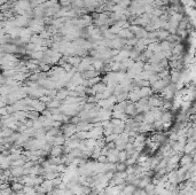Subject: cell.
Here are the masks:
<instances>
[{
    "label": "cell",
    "instance_id": "obj_13",
    "mask_svg": "<svg viewBox=\"0 0 196 195\" xmlns=\"http://www.w3.org/2000/svg\"><path fill=\"white\" fill-rule=\"evenodd\" d=\"M61 103H62V101H60L57 99H53L49 103H47V108L48 109H56V108L61 107Z\"/></svg>",
    "mask_w": 196,
    "mask_h": 195
},
{
    "label": "cell",
    "instance_id": "obj_3",
    "mask_svg": "<svg viewBox=\"0 0 196 195\" xmlns=\"http://www.w3.org/2000/svg\"><path fill=\"white\" fill-rule=\"evenodd\" d=\"M128 100L131 102L137 103L139 100H141V95H140V89H134L128 93Z\"/></svg>",
    "mask_w": 196,
    "mask_h": 195
},
{
    "label": "cell",
    "instance_id": "obj_17",
    "mask_svg": "<svg viewBox=\"0 0 196 195\" xmlns=\"http://www.w3.org/2000/svg\"><path fill=\"white\" fill-rule=\"evenodd\" d=\"M47 105L45 103V102H43V101H40L39 100V102L37 103V106L35 107V110H37L38 113H43L44 110H46V108H47Z\"/></svg>",
    "mask_w": 196,
    "mask_h": 195
},
{
    "label": "cell",
    "instance_id": "obj_9",
    "mask_svg": "<svg viewBox=\"0 0 196 195\" xmlns=\"http://www.w3.org/2000/svg\"><path fill=\"white\" fill-rule=\"evenodd\" d=\"M138 187H135L134 185H126L124 187V189L122 191V194L120 195H133L135 193Z\"/></svg>",
    "mask_w": 196,
    "mask_h": 195
},
{
    "label": "cell",
    "instance_id": "obj_7",
    "mask_svg": "<svg viewBox=\"0 0 196 195\" xmlns=\"http://www.w3.org/2000/svg\"><path fill=\"white\" fill-rule=\"evenodd\" d=\"M62 154H64V146H53V149L51 152V156L60 157Z\"/></svg>",
    "mask_w": 196,
    "mask_h": 195
},
{
    "label": "cell",
    "instance_id": "obj_19",
    "mask_svg": "<svg viewBox=\"0 0 196 195\" xmlns=\"http://www.w3.org/2000/svg\"><path fill=\"white\" fill-rule=\"evenodd\" d=\"M118 158H119V162H126L127 158H128V154L126 150H120L119 154H118Z\"/></svg>",
    "mask_w": 196,
    "mask_h": 195
},
{
    "label": "cell",
    "instance_id": "obj_20",
    "mask_svg": "<svg viewBox=\"0 0 196 195\" xmlns=\"http://www.w3.org/2000/svg\"><path fill=\"white\" fill-rule=\"evenodd\" d=\"M110 122L114 126H125V122L123 119H119V118H111Z\"/></svg>",
    "mask_w": 196,
    "mask_h": 195
},
{
    "label": "cell",
    "instance_id": "obj_11",
    "mask_svg": "<svg viewBox=\"0 0 196 195\" xmlns=\"http://www.w3.org/2000/svg\"><path fill=\"white\" fill-rule=\"evenodd\" d=\"M24 184H22L21 181H15V183H13L10 187H12V189H13V192L14 193H18V192H23L24 189Z\"/></svg>",
    "mask_w": 196,
    "mask_h": 195
},
{
    "label": "cell",
    "instance_id": "obj_6",
    "mask_svg": "<svg viewBox=\"0 0 196 195\" xmlns=\"http://www.w3.org/2000/svg\"><path fill=\"white\" fill-rule=\"evenodd\" d=\"M153 89L149 86H146V87H141L140 89V95H141V99H149V98L153 95Z\"/></svg>",
    "mask_w": 196,
    "mask_h": 195
},
{
    "label": "cell",
    "instance_id": "obj_10",
    "mask_svg": "<svg viewBox=\"0 0 196 195\" xmlns=\"http://www.w3.org/2000/svg\"><path fill=\"white\" fill-rule=\"evenodd\" d=\"M68 98H69V89H61L57 92V95H56L55 99H57V100H60V101H64V100L68 99Z\"/></svg>",
    "mask_w": 196,
    "mask_h": 195
},
{
    "label": "cell",
    "instance_id": "obj_5",
    "mask_svg": "<svg viewBox=\"0 0 196 195\" xmlns=\"http://www.w3.org/2000/svg\"><path fill=\"white\" fill-rule=\"evenodd\" d=\"M194 162V156L190 154H184L181 156V160H180V165L184 166V165H188L190 163Z\"/></svg>",
    "mask_w": 196,
    "mask_h": 195
},
{
    "label": "cell",
    "instance_id": "obj_12",
    "mask_svg": "<svg viewBox=\"0 0 196 195\" xmlns=\"http://www.w3.org/2000/svg\"><path fill=\"white\" fill-rule=\"evenodd\" d=\"M14 132L15 131L13 130V129H10V128H2L0 136H1V138H9Z\"/></svg>",
    "mask_w": 196,
    "mask_h": 195
},
{
    "label": "cell",
    "instance_id": "obj_21",
    "mask_svg": "<svg viewBox=\"0 0 196 195\" xmlns=\"http://www.w3.org/2000/svg\"><path fill=\"white\" fill-rule=\"evenodd\" d=\"M96 161L100 162V163H104V164H106V163H108V157H107L106 155H101Z\"/></svg>",
    "mask_w": 196,
    "mask_h": 195
},
{
    "label": "cell",
    "instance_id": "obj_18",
    "mask_svg": "<svg viewBox=\"0 0 196 195\" xmlns=\"http://www.w3.org/2000/svg\"><path fill=\"white\" fill-rule=\"evenodd\" d=\"M85 142H86V147L91 148V149H94L95 147H96V139H93V138L86 139Z\"/></svg>",
    "mask_w": 196,
    "mask_h": 195
},
{
    "label": "cell",
    "instance_id": "obj_8",
    "mask_svg": "<svg viewBox=\"0 0 196 195\" xmlns=\"http://www.w3.org/2000/svg\"><path fill=\"white\" fill-rule=\"evenodd\" d=\"M127 101H123V102H117L115 106H114V109L112 111H119V113H125L126 106H127Z\"/></svg>",
    "mask_w": 196,
    "mask_h": 195
},
{
    "label": "cell",
    "instance_id": "obj_4",
    "mask_svg": "<svg viewBox=\"0 0 196 195\" xmlns=\"http://www.w3.org/2000/svg\"><path fill=\"white\" fill-rule=\"evenodd\" d=\"M12 176H14L16 178H22L24 176V168L23 166H12Z\"/></svg>",
    "mask_w": 196,
    "mask_h": 195
},
{
    "label": "cell",
    "instance_id": "obj_1",
    "mask_svg": "<svg viewBox=\"0 0 196 195\" xmlns=\"http://www.w3.org/2000/svg\"><path fill=\"white\" fill-rule=\"evenodd\" d=\"M63 134L65 136V138H71L72 136H75L78 130H77V125L76 124H65L64 126L62 128Z\"/></svg>",
    "mask_w": 196,
    "mask_h": 195
},
{
    "label": "cell",
    "instance_id": "obj_16",
    "mask_svg": "<svg viewBox=\"0 0 196 195\" xmlns=\"http://www.w3.org/2000/svg\"><path fill=\"white\" fill-rule=\"evenodd\" d=\"M44 177H45V179H48V180H53V179L60 177V172H45Z\"/></svg>",
    "mask_w": 196,
    "mask_h": 195
},
{
    "label": "cell",
    "instance_id": "obj_2",
    "mask_svg": "<svg viewBox=\"0 0 196 195\" xmlns=\"http://www.w3.org/2000/svg\"><path fill=\"white\" fill-rule=\"evenodd\" d=\"M125 114L128 115V116H131L132 118H133L135 115H138V109H137V105L134 103V102H128L127 103V106H126V109H125Z\"/></svg>",
    "mask_w": 196,
    "mask_h": 195
},
{
    "label": "cell",
    "instance_id": "obj_14",
    "mask_svg": "<svg viewBox=\"0 0 196 195\" xmlns=\"http://www.w3.org/2000/svg\"><path fill=\"white\" fill-rule=\"evenodd\" d=\"M28 118L32 121H37L39 119V113L37 110H29L28 111Z\"/></svg>",
    "mask_w": 196,
    "mask_h": 195
},
{
    "label": "cell",
    "instance_id": "obj_15",
    "mask_svg": "<svg viewBox=\"0 0 196 195\" xmlns=\"http://www.w3.org/2000/svg\"><path fill=\"white\" fill-rule=\"evenodd\" d=\"M127 170V164L125 162L116 163V172H124Z\"/></svg>",
    "mask_w": 196,
    "mask_h": 195
}]
</instances>
